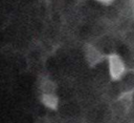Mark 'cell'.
<instances>
[{
  "label": "cell",
  "instance_id": "277c9868",
  "mask_svg": "<svg viewBox=\"0 0 134 123\" xmlns=\"http://www.w3.org/2000/svg\"><path fill=\"white\" fill-rule=\"evenodd\" d=\"M40 88H41L42 94H54V91H55V84L51 80H49V79H44L41 82Z\"/></svg>",
  "mask_w": 134,
  "mask_h": 123
},
{
  "label": "cell",
  "instance_id": "5b68a950",
  "mask_svg": "<svg viewBox=\"0 0 134 123\" xmlns=\"http://www.w3.org/2000/svg\"><path fill=\"white\" fill-rule=\"evenodd\" d=\"M130 11L132 13V16L134 18V0H131L130 1Z\"/></svg>",
  "mask_w": 134,
  "mask_h": 123
},
{
  "label": "cell",
  "instance_id": "3957f363",
  "mask_svg": "<svg viewBox=\"0 0 134 123\" xmlns=\"http://www.w3.org/2000/svg\"><path fill=\"white\" fill-rule=\"evenodd\" d=\"M41 101L42 103L50 108V109H57L58 108V105H59V99L58 97L55 96V94H42L41 96Z\"/></svg>",
  "mask_w": 134,
  "mask_h": 123
},
{
  "label": "cell",
  "instance_id": "8992f818",
  "mask_svg": "<svg viewBox=\"0 0 134 123\" xmlns=\"http://www.w3.org/2000/svg\"><path fill=\"white\" fill-rule=\"evenodd\" d=\"M96 1H98V2H100V3H103V4H110V3H112L114 0H96Z\"/></svg>",
  "mask_w": 134,
  "mask_h": 123
},
{
  "label": "cell",
  "instance_id": "6da1fadb",
  "mask_svg": "<svg viewBox=\"0 0 134 123\" xmlns=\"http://www.w3.org/2000/svg\"><path fill=\"white\" fill-rule=\"evenodd\" d=\"M108 68L110 78L113 81H119L127 73L126 63L122 58L117 54H110L107 56Z\"/></svg>",
  "mask_w": 134,
  "mask_h": 123
},
{
  "label": "cell",
  "instance_id": "7a4b0ae2",
  "mask_svg": "<svg viewBox=\"0 0 134 123\" xmlns=\"http://www.w3.org/2000/svg\"><path fill=\"white\" fill-rule=\"evenodd\" d=\"M84 54H85V58H86L87 62L91 66L98 64L104 59V55L100 53V50L92 44H86L85 45Z\"/></svg>",
  "mask_w": 134,
  "mask_h": 123
}]
</instances>
